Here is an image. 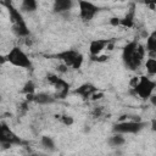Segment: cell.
<instances>
[{
  "label": "cell",
  "instance_id": "cell-21",
  "mask_svg": "<svg viewBox=\"0 0 156 156\" xmlns=\"http://www.w3.org/2000/svg\"><path fill=\"white\" fill-rule=\"evenodd\" d=\"M60 121H61L65 126H72L73 122H74L73 117L69 116V115H62V116H60Z\"/></svg>",
  "mask_w": 156,
  "mask_h": 156
},
{
  "label": "cell",
  "instance_id": "cell-20",
  "mask_svg": "<svg viewBox=\"0 0 156 156\" xmlns=\"http://www.w3.org/2000/svg\"><path fill=\"white\" fill-rule=\"evenodd\" d=\"M22 91H23L26 95H34V94H35V84H34V82H33V80L26 82V84L23 85Z\"/></svg>",
  "mask_w": 156,
  "mask_h": 156
},
{
  "label": "cell",
  "instance_id": "cell-10",
  "mask_svg": "<svg viewBox=\"0 0 156 156\" xmlns=\"http://www.w3.org/2000/svg\"><path fill=\"white\" fill-rule=\"evenodd\" d=\"M110 41H111L110 39H94V40H91L89 44V52H90L91 58L98 57L106 49V46H108Z\"/></svg>",
  "mask_w": 156,
  "mask_h": 156
},
{
  "label": "cell",
  "instance_id": "cell-12",
  "mask_svg": "<svg viewBox=\"0 0 156 156\" xmlns=\"http://www.w3.org/2000/svg\"><path fill=\"white\" fill-rule=\"evenodd\" d=\"M27 100L34 101L39 105H49V104H54L56 101L55 95H50L48 93H38L34 95H27Z\"/></svg>",
  "mask_w": 156,
  "mask_h": 156
},
{
  "label": "cell",
  "instance_id": "cell-14",
  "mask_svg": "<svg viewBox=\"0 0 156 156\" xmlns=\"http://www.w3.org/2000/svg\"><path fill=\"white\" fill-rule=\"evenodd\" d=\"M145 50L150 55H156V29H154L146 38Z\"/></svg>",
  "mask_w": 156,
  "mask_h": 156
},
{
  "label": "cell",
  "instance_id": "cell-1",
  "mask_svg": "<svg viewBox=\"0 0 156 156\" xmlns=\"http://www.w3.org/2000/svg\"><path fill=\"white\" fill-rule=\"evenodd\" d=\"M145 52H146L145 46H143L140 43H138L136 40L129 41L123 48V51H122V61L126 68L130 71L138 69L144 60Z\"/></svg>",
  "mask_w": 156,
  "mask_h": 156
},
{
  "label": "cell",
  "instance_id": "cell-24",
  "mask_svg": "<svg viewBox=\"0 0 156 156\" xmlns=\"http://www.w3.org/2000/svg\"><path fill=\"white\" fill-rule=\"evenodd\" d=\"M28 156H46V155H44V154H38V152H34V154H30V155H28Z\"/></svg>",
  "mask_w": 156,
  "mask_h": 156
},
{
  "label": "cell",
  "instance_id": "cell-3",
  "mask_svg": "<svg viewBox=\"0 0 156 156\" xmlns=\"http://www.w3.org/2000/svg\"><path fill=\"white\" fill-rule=\"evenodd\" d=\"M55 57H57L60 61H62V63L66 67H71L72 69H79L84 61V56L82 55V52H79L78 50H74V49L63 50V51L56 54Z\"/></svg>",
  "mask_w": 156,
  "mask_h": 156
},
{
  "label": "cell",
  "instance_id": "cell-17",
  "mask_svg": "<svg viewBox=\"0 0 156 156\" xmlns=\"http://www.w3.org/2000/svg\"><path fill=\"white\" fill-rule=\"evenodd\" d=\"M40 144H41V146L44 149H46L49 151H54L56 149V145H55L54 139L51 136H49V135H43L41 139H40Z\"/></svg>",
  "mask_w": 156,
  "mask_h": 156
},
{
  "label": "cell",
  "instance_id": "cell-13",
  "mask_svg": "<svg viewBox=\"0 0 156 156\" xmlns=\"http://www.w3.org/2000/svg\"><path fill=\"white\" fill-rule=\"evenodd\" d=\"M73 6V2L71 0H56L52 6V11L56 13H65L68 12Z\"/></svg>",
  "mask_w": 156,
  "mask_h": 156
},
{
  "label": "cell",
  "instance_id": "cell-8",
  "mask_svg": "<svg viewBox=\"0 0 156 156\" xmlns=\"http://www.w3.org/2000/svg\"><path fill=\"white\" fill-rule=\"evenodd\" d=\"M48 80L55 88V98L56 99H65L68 95L69 88H71L68 82H66L65 79L60 78L56 74H49L48 76Z\"/></svg>",
  "mask_w": 156,
  "mask_h": 156
},
{
  "label": "cell",
  "instance_id": "cell-6",
  "mask_svg": "<svg viewBox=\"0 0 156 156\" xmlns=\"http://www.w3.org/2000/svg\"><path fill=\"white\" fill-rule=\"evenodd\" d=\"M6 60L15 67H20V68H32V61L28 57V55L20 48V46H13L7 56Z\"/></svg>",
  "mask_w": 156,
  "mask_h": 156
},
{
  "label": "cell",
  "instance_id": "cell-15",
  "mask_svg": "<svg viewBox=\"0 0 156 156\" xmlns=\"http://www.w3.org/2000/svg\"><path fill=\"white\" fill-rule=\"evenodd\" d=\"M108 145L112 147H117V146H122L126 143V138L123 136V134H118V133H113L112 136L108 138L107 140Z\"/></svg>",
  "mask_w": 156,
  "mask_h": 156
},
{
  "label": "cell",
  "instance_id": "cell-7",
  "mask_svg": "<svg viewBox=\"0 0 156 156\" xmlns=\"http://www.w3.org/2000/svg\"><path fill=\"white\" fill-rule=\"evenodd\" d=\"M0 143L4 147H11L12 145H21L23 141L5 122H1V124H0Z\"/></svg>",
  "mask_w": 156,
  "mask_h": 156
},
{
  "label": "cell",
  "instance_id": "cell-19",
  "mask_svg": "<svg viewBox=\"0 0 156 156\" xmlns=\"http://www.w3.org/2000/svg\"><path fill=\"white\" fill-rule=\"evenodd\" d=\"M134 23V11L132 10L130 12H128L121 21H119V24L122 26H127V27H132Z\"/></svg>",
  "mask_w": 156,
  "mask_h": 156
},
{
  "label": "cell",
  "instance_id": "cell-11",
  "mask_svg": "<svg viewBox=\"0 0 156 156\" xmlns=\"http://www.w3.org/2000/svg\"><path fill=\"white\" fill-rule=\"evenodd\" d=\"M95 93H98V88L95 85H93L91 83H84V84L79 85L77 89H74V94H78L84 100L93 98V95Z\"/></svg>",
  "mask_w": 156,
  "mask_h": 156
},
{
  "label": "cell",
  "instance_id": "cell-2",
  "mask_svg": "<svg viewBox=\"0 0 156 156\" xmlns=\"http://www.w3.org/2000/svg\"><path fill=\"white\" fill-rule=\"evenodd\" d=\"M5 6H6V9H7V12H9V16H10V20H11V23H12V29H13V32L18 35V37H28L29 35V28H28V26H27V23H26V21H24V18H23V16H22V13H21V11L17 9V7H15L11 2H9V1H5V2H2Z\"/></svg>",
  "mask_w": 156,
  "mask_h": 156
},
{
  "label": "cell",
  "instance_id": "cell-22",
  "mask_svg": "<svg viewBox=\"0 0 156 156\" xmlns=\"http://www.w3.org/2000/svg\"><path fill=\"white\" fill-rule=\"evenodd\" d=\"M150 128H151L152 132H156V119H152L150 122Z\"/></svg>",
  "mask_w": 156,
  "mask_h": 156
},
{
  "label": "cell",
  "instance_id": "cell-23",
  "mask_svg": "<svg viewBox=\"0 0 156 156\" xmlns=\"http://www.w3.org/2000/svg\"><path fill=\"white\" fill-rule=\"evenodd\" d=\"M149 100H151V102H152L154 105H156V95H152V96H151Z\"/></svg>",
  "mask_w": 156,
  "mask_h": 156
},
{
  "label": "cell",
  "instance_id": "cell-4",
  "mask_svg": "<svg viewBox=\"0 0 156 156\" xmlns=\"http://www.w3.org/2000/svg\"><path fill=\"white\" fill-rule=\"evenodd\" d=\"M156 89V82L149 78L147 76L139 77L138 83L133 87V91L135 95H138L143 100H149Z\"/></svg>",
  "mask_w": 156,
  "mask_h": 156
},
{
  "label": "cell",
  "instance_id": "cell-9",
  "mask_svg": "<svg viewBox=\"0 0 156 156\" xmlns=\"http://www.w3.org/2000/svg\"><path fill=\"white\" fill-rule=\"evenodd\" d=\"M78 7H79V17L83 22H90L100 11L99 6H96L94 2L84 1V0L78 1Z\"/></svg>",
  "mask_w": 156,
  "mask_h": 156
},
{
  "label": "cell",
  "instance_id": "cell-16",
  "mask_svg": "<svg viewBox=\"0 0 156 156\" xmlns=\"http://www.w3.org/2000/svg\"><path fill=\"white\" fill-rule=\"evenodd\" d=\"M38 9V2L35 0H23L21 4V10L24 12H34Z\"/></svg>",
  "mask_w": 156,
  "mask_h": 156
},
{
  "label": "cell",
  "instance_id": "cell-18",
  "mask_svg": "<svg viewBox=\"0 0 156 156\" xmlns=\"http://www.w3.org/2000/svg\"><path fill=\"white\" fill-rule=\"evenodd\" d=\"M145 69L150 76H156V58L149 57L145 61Z\"/></svg>",
  "mask_w": 156,
  "mask_h": 156
},
{
  "label": "cell",
  "instance_id": "cell-5",
  "mask_svg": "<svg viewBox=\"0 0 156 156\" xmlns=\"http://www.w3.org/2000/svg\"><path fill=\"white\" fill-rule=\"evenodd\" d=\"M147 126L146 122H143L140 119H130V121H123L118 122L113 126L112 132L118 134H136L140 130H143Z\"/></svg>",
  "mask_w": 156,
  "mask_h": 156
}]
</instances>
